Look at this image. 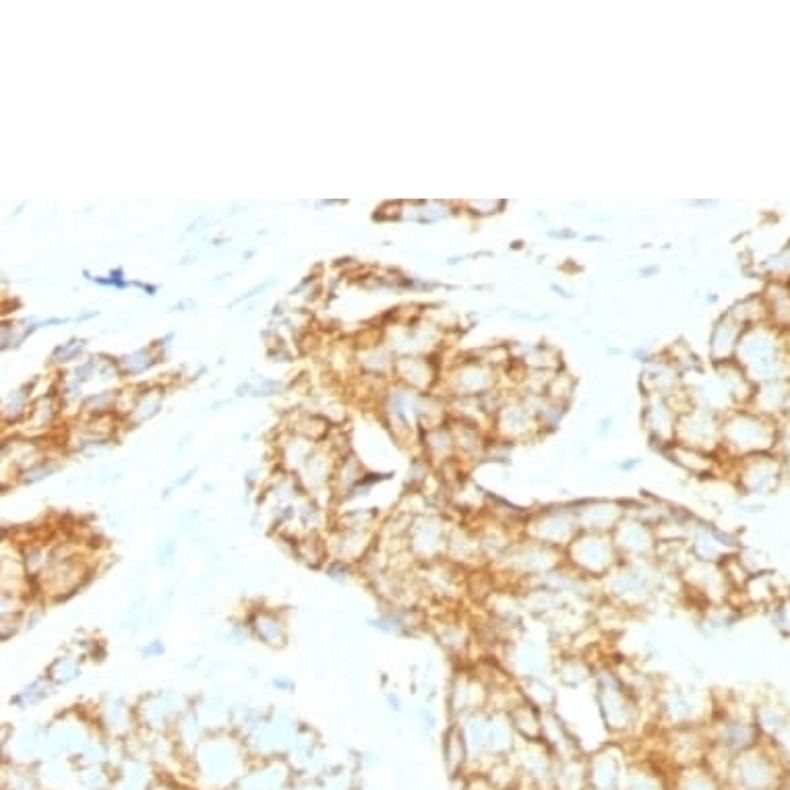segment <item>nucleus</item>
Instances as JSON below:
<instances>
[{"label": "nucleus", "mask_w": 790, "mask_h": 790, "mask_svg": "<svg viewBox=\"0 0 790 790\" xmlns=\"http://www.w3.org/2000/svg\"><path fill=\"white\" fill-rule=\"evenodd\" d=\"M733 774L743 790H774L780 780L774 759L757 751L739 755Z\"/></svg>", "instance_id": "f257e3e1"}, {"label": "nucleus", "mask_w": 790, "mask_h": 790, "mask_svg": "<svg viewBox=\"0 0 790 790\" xmlns=\"http://www.w3.org/2000/svg\"><path fill=\"white\" fill-rule=\"evenodd\" d=\"M687 790H714L710 784H706V782H693Z\"/></svg>", "instance_id": "f03ea898"}]
</instances>
